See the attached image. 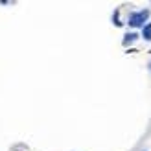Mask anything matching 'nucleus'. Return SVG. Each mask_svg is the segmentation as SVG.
<instances>
[{"instance_id":"1","label":"nucleus","mask_w":151,"mask_h":151,"mask_svg":"<svg viewBox=\"0 0 151 151\" xmlns=\"http://www.w3.org/2000/svg\"><path fill=\"white\" fill-rule=\"evenodd\" d=\"M149 9H142V11H134L129 15V19H127V24L129 28H144L147 22H149Z\"/></svg>"},{"instance_id":"2","label":"nucleus","mask_w":151,"mask_h":151,"mask_svg":"<svg viewBox=\"0 0 151 151\" xmlns=\"http://www.w3.org/2000/svg\"><path fill=\"white\" fill-rule=\"evenodd\" d=\"M137 39H138V33L137 32H127L124 35V39H122V44H124V46H131Z\"/></svg>"},{"instance_id":"3","label":"nucleus","mask_w":151,"mask_h":151,"mask_svg":"<svg viewBox=\"0 0 151 151\" xmlns=\"http://www.w3.org/2000/svg\"><path fill=\"white\" fill-rule=\"evenodd\" d=\"M142 37H144V41H151V22L142 28Z\"/></svg>"},{"instance_id":"4","label":"nucleus","mask_w":151,"mask_h":151,"mask_svg":"<svg viewBox=\"0 0 151 151\" xmlns=\"http://www.w3.org/2000/svg\"><path fill=\"white\" fill-rule=\"evenodd\" d=\"M112 22H114L116 26H122V22H120V11H114V15H112Z\"/></svg>"},{"instance_id":"5","label":"nucleus","mask_w":151,"mask_h":151,"mask_svg":"<svg viewBox=\"0 0 151 151\" xmlns=\"http://www.w3.org/2000/svg\"><path fill=\"white\" fill-rule=\"evenodd\" d=\"M149 68H151V63H149Z\"/></svg>"}]
</instances>
